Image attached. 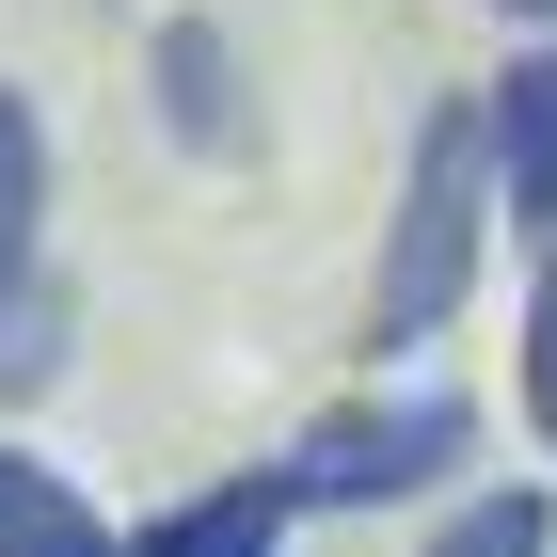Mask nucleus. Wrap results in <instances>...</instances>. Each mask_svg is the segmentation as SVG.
Listing matches in <instances>:
<instances>
[{
	"instance_id": "1",
	"label": "nucleus",
	"mask_w": 557,
	"mask_h": 557,
	"mask_svg": "<svg viewBox=\"0 0 557 557\" xmlns=\"http://www.w3.org/2000/svg\"><path fill=\"white\" fill-rule=\"evenodd\" d=\"M478 239H494V160H478V96H446L414 128V175H398V239L383 287H367V350H430L478 302Z\"/></svg>"
},
{
	"instance_id": "2",
	"label": "nucleus",
	"mask_w": 557,
	"mask_h": 557,
	"mask_svg": "<svg viewBox=\"0 0 557 557\" xmlns=\"http://www.w3.org/2000/svg\"><path fill=\"white\" fill-rule=\"evenodd\" d=\"M462 462H478V414L414 383V398L319 414L287 462H271V494H287V510H398V494H430V478H462Z\"/></svg>"
},
{
	"instance_id": "3",
	"label": "nucleus",
	"mask_w": 557,
	"mask_h": 557,
	"mask_svg": "<svg viewBox=\"0 0 557 557\" xmlns=\"http://www.w3.org/2000/svg\"><path fill=\"white\" fill-rule=\"evenodd\" d=\"M33 223H48V144H33V96L0 81V398H33L64 367V287H48Z\"/></svg>"
},
{
	"instance_id": "4",
	"label": "nucleus",
	"mask_w": 557,
	"mask_h": 557,
	"mask_svg": "<svg viewBox=\"0 0 557 557\" xmlns=\"http://www.w3.org/2000/svg\"><path fill=\"white\" fill-rule=\"evenodd\" d=\"M478 160H494V223L525 256H557V48H525L510 81H478Z\"/></svg>"
},
{
	"instance_id": "5",
	"label": "nucleus",
	"mask_w": 557,
	"mask_h": 557,
	"mask_svg": "<svg viewBox=\"0 0 557 557\" xmlns=\"http://www.w3.org/2000/svg\"><path fill=\"white\" fill-rule=\"evenodd\" d=\"M144 81H160V128L191 144V160H256V96H239V48H223L208 16H160V33H144Z\"/></svg>"
},
{
	"instance_id": "6",
	"label": "nucleus",
	"mask_w": 557,
	"mask_h": 557,
	"mask_svg": "<svg viewBox=\"0 0 557 557\" xmlns=\"http://www.w3.org/2000/svg\"><path fill=\"white\" fill-rule=\"evenodd\" d=\"M112 557H287V494L271 478H223V494H175L144 542H112Z\"/></svg>"
},
{
	"instance_id": "7",
	"label": "nucleus",
	"mask_w": 557,
	"mask_h": 557,
	"mask_svg": "<svg viewBox=\"0 0 557 557\" xmlns=\"http://www.w3.org/2000/svg\"><path fill=\"white\" fill-rule=\"evenodd\" d=\"M0 557H112V525H96L81 478H48L33 446H0Z\"/></svg>"
},
{
	"instance_id": "8",
	"label": "nucleus",
	"mask_w": 557,
	"mask_h": 557,
	"mask_svg": "<svg viewBox=\"0 0 557 557\" xmlns=\"http://www.w3.org/2000/svg\"><path fill=\"white\" fill-rule=\"evenodd\" d=\"M557 542V510H542V494H478V510H446V525H430V557H542Z\"/></svg>"
},
{
	"instance_id": "9",
	"label": "nucleus",
	"mask_w": 557,
	"mask_h": 557,
	"mask_svg": "<svg viewBox=\"0 0 557 557\" xmlns=\"http://www.w3.org/2000/svg\"><path fill=\"white\" fill-rule=\"evenodd\" d=\"M525 414H542V446H557V256H542V302H525Z\"/></svg>"
},
{
	"instance_id": "10",
	"label": "nucleus",
	"mask_w": 557,
	"mask_h": 557,
	"mask_svg": "<svg viewBox=\"0 0 557 557\" xmlns=\"http://www.w3.org/2000/svg\"><path fill=\"white\" fill-rule=\"evenodd\" d=\"M510 16H525V33H557V0H510Z\"/></svg>"
}]
</instances>
